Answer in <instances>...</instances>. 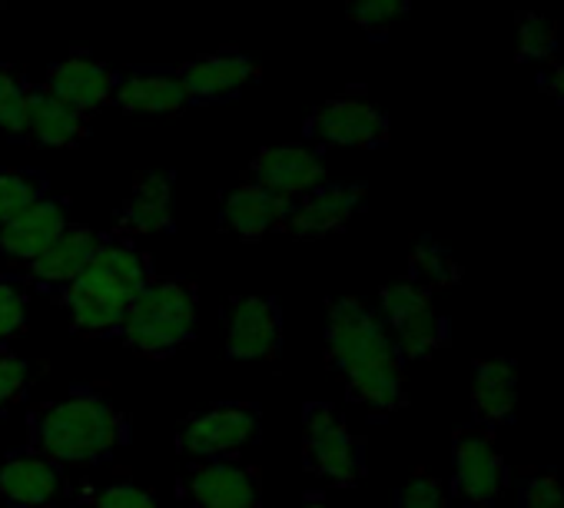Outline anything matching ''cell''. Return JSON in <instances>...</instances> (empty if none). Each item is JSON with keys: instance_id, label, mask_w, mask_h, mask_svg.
I'll return each mask as SVG.
<instances>
[{"instance_id": "d590c367", "label": "cell", "mask_w": 564, "mask_h": 508, "mask_svg": "<svg viewBox=\"0 0 564 508\" xmlns=\"http://www.w3.org/2000/svg\"><path fill=\"white\" fill-rule=\"evenodd\" d=\"M0 4H4V0H0Z\"/></svg>"}, {"instance_id": "836d02e7", "label": "cell", "mask_w": 564, "mask_h": 508, "mask_svg": "<svg viewBox=\"0 0 564 508\" xmlns=\"http://www.w3.org/2000/svg\"><path fill=\"white\" fill-rule=\"evenodd\" d=\"M547 90H551V97H557V100L564 104V64L551 71V80H547Z\"/></svg>"}, {"instance_id": "cb8c5ba5", "label": "cell", "mask_w": 564, "mask_h": 508, "mask_svg": "<svg viewBox=\"0 0 564 508\" xmlns=\"http://www.w3.org/2000/svg\"><path fill=\"white\" fill-rule=\"evenodd\" d=\"M458 267L452 260V252L435 242V239H419L415 249H412V257H409V280L422 290H445V287H455L458 283Z\"/></svg>"}, {"instance_id": "e575fe53", "label": "cell", "mask_w": 564, "mask_h": 508, "mask_svg": "<svg viewBox=\"0 0 564 508\" xmlns=\"http://www.w3.org/2000/svg\"><path fill=\"white\" fill-rule=\"evenodd\" d=\"M303 508H329V505H303Z\"/></svg>"}, {"instance_id": "52a82bcc", "label": "cell", "mask_w": 564, "mask_h": 508, "mask_svg": "<svg viewBox=\"0 0 564 508\" xmlns=\"http://www.w3.org/2000/svg\"><path fill=\"white\" fill-rule=\"evenodd\" d=\"M259 422L262 415L252 402H216L180 425L176 445L186 458L196 462L229 458L256 442Z\"/></svg>"}, {"instance_id": "ba28073f", "label": "cell", "mask_w": 564, "mask_h": 508, "mask_svg": "<svg viewBox=\"0 0 564 508\" xmlns=\"http://www.w3.org/2000/svg\"><path fill=\"white\" fill-rule=\"evenodd\" d=\"M226 356L265 363L282 349V310L272 296H236L226 306Z\"/></svg>"}, {"instance_id": "4dcf8cb0", "label": "cell", "mask_w": 564, "mask_h": 508, "mask_svg": "<svg viewBox=\"0 0 564 508\" xmlns=\"http://www.w3.org/2000/svg\"><path fill=\"white\" fill-rule=\"evenodd\" d=\"M28 323V293L14 280H0V346Z\"/></svg>"}, {"instance_id": "8fae6325", "label": "cell", "mask_w": 564, "mask_h": 508, "mask_svg": "<svg viewBox=\"0 0 564 508\" xmlns=\"http://www.w3.org/2000/svg\"><path fill=\"white\" fill-rule=\"evenodd\" d=\"M249 176L265 193L286 199V203H296L326 183V163L316 150L282 143V147L259 150L252 166H249Z\"/></svg>"}, {"instance_id": "603a6c76", "label": "cell", "mask_w": 564, "mask_h": 508, "mask_svg": "<svg viewBox=\"0 0 564 508\" xmlns=\"http://www.w3.org/2000/svg\"><path fill=\"white\" fill-rule=\"evenodd\" d=\"M518 406V376L508 359H485L475 369L471 382V409L481 422L498 425L511 419Z\"/></svg>"}, {"instance_id": "5b68a950", "label": "cell", "mask_w": 564, "mask_h": 508, "mask_svg": "<svg viewBox=\"0 0 564 508\" xmlns=\"http://www.w3.org/2000/svg\"><path fill=\"white\" fill-rule=\"evenodd\" d=\"M303 462L336 488H349L366 475V445L336 406L310 402L303 409Z\"/></svg>"}, {"instance_id": "1f68e13d", "label": "cell", "mask_w": 564, "mask_h": 508, "mask_svg": "<svg viewBox=\"0 0 564 508\" xmlns=\"http://www.w3.org/2000/svg\"><path fill=\"white\" fill-rule=\"evenodd\" d=\"M395 508H448L445 491L432 475H412L395 491Z\"/></svg>"}, {"instance_id": "4fadbf2b", "label": "cell", "mask_w": 564, "mask_h": 508, "mask_svg": "<svg viewBox=\"0 0 564 508\" xmlns=\"http://www.w3.org/2000/svg\"><path fill=\"white\" fill-rule=\"evenodd\" d=\"M362 206H366L362 183H323L293 203L286 233H293L296 239H323L343 229Z\"/></svg>"}, {"instance_id": "4316f807", "label": "cell", "mask_w": 564, "mask_h": 508, "mask_svg": "<svg viewBox=\"0 0 564 508\" xmlns=\"http://www.w3.org/2000/svg\"><path fill=\"white\" fill-rule=\"evenodd\" d=\"M0 130L28 137V84L11 67H0Z\"/></svg>"}, {"instance_id": "3957f363", "label": "cell", "mask_w": 564, "mask_h": 508, "mask_svg": "<svg viewBox=\"0 0 564 508\" xmlns=\"http://www.w3.org/2000/svg\"><path fill=\"white\" fill-rule=\"evenodd\" d=\"M153 280V267L130 242L104 239L84 273L61 290L70 326L84 336H117L133 300Z\"/></svg>"}, {"instance_id": "9a60e30c", "label": "cell", "mask_w": 564, "mask_h": 508, "mask_svg": "<svg viewBox=\"0 0 564 508\" xmlns=\"http://www.w3.org/2000/svg\"><path fill=\"white\" fill-rule=\"evenodd\" d=\"M57 100H64L67 107H74L77 114L90 117L94 110L107 107L113 100L117 90V77L107 64L74 54L64 57L61 64H54L47 71V84H44Z\"/></svg>"}, {"instance_id": "f546056e", "label": "cell", "mask_w": 564, "mask_h": 508, "mask_svg": "<svg viewBox=\"0 0 564 508\" xmlns=\"http://www.w3.org/2000/svg\"><path fill=\"white\" fill-rule=\"evenodd\" d=\"M28 382H31V363L18 353L0 349V415L24 396Z\"/></svg>"}, {"instance_id": "ac0fdd59", "label": "cell", "mask_w": 564, "mask_h": 508, "mask_svg": "<svg viewBox=\"0 0 564 508\" xmlns=\"http://www.w3.org/2000/svg\"><path fill=\"white\" fill-rule=\"evenodd\" d=\"M290 209H293V203L265 193L262 186H256L249 180V183H239L236 190L226 193V199H223V226L229 233H236L239 239L256 242L272 229H286Z\"/></svg>"}, {"instance_id": "8992f818", "label": "cell", "mask_w": 564, "mask_h": 508, "mask_svg": "<svg viewBox=\"0 0 564 508\" xmlns=\"http://www.w3.org/2000/svg\"><path fill=\"white\" fill-rule=\"evenodd\" d=\"M379 320L386 323L402 363L432 359L448 343V326L438 316L432 293L412 280H399L379 293Z\"/></svg>"}, {"instance_id": "d6a6232c", "label": "cell", "mask_w": 564, "mask_h": 508, "mask_svg": "<svg viewBox=\"0 0 564 508\" xmlns=\"http://www.w3.org/2000/svg\"><path fill=\"white\" fill-rule=\"evenodd\" d=\"M521 508H564V482L551 472L521 485Z\"/></svg>"}, {"instance_id": "ffe728a7", "label": "cell", "mask_w": 564, "mask_h": 508, "mask_svg": "<svg viewBox=\"0 0 564 508\" xmlns=\"http://www.w3.org/2000/svg\"><path fill=\"white\" fill-rule=\"evenodd\" d=\"M123 233H170L173 229V173L147 170L137 176L133 193L120 209Z\"/></svg>"}, {"instance_id": "7402d4cb", "label": "cell", "mask_w": 564, "mask_h": 508, "mask_svg": "<svg viewBox=\"0 0 564 508\" xmlns=\"http://www.w3.org/2000/svg\"><path fill=\"white\" fill-rule=\"evenodd\" d=\"M113 104L127 114H180L189 97L176 74L163 71H137L117 80Z\"/></svg>"}, {"instance_id": "5bb4252c", "label": "cell", "mask_w": 564, "mask_h": 508, "mask_svg": "<svg viewBox=\"0 0 564 508\" xmlns=\"http://www.w3.org/2000/svg\"><path fill=\"white\" fill-rule=\"evenodd\" d=\"M64 491V468L51 458L24 448L0 462V498L14 508H41L57 501Z\"/></svg>"}, {"instance_id": "7c38bea8", "label": "cell", "mask_w": 564, "mask_h": 508, "mask_svg": "<svg viewBox=\"0 0 564 508\" xmlns=\"http://www.w3.org/2000/svg\"><path fill=\"white\" fill-rule=\"evenodd\" d=\"M505 458L498 455L488 432L462 429L452 445V478L455 491L468 505H491L505 488Z\"/></svg>"}, {"instance_id": "7a4b0ae2", "label": "cell", "mask_w": 564, "mask_h": 508, "mask_svg": "<svg viewBox=\"0 0 564 508\" xmlns=\"http://www.w3.org/2000/svg\"><path fill=\"white\" fill-rule=\"evenodd\" d=\"M31 452L54 465H100L130 442L127 415L94 389H74L61 402H47L28 419Z\"/></svg>"}, {"instance_id": "2e32d148", "label": "cell", "mask_w": 564, "mask_h": 508, "mask_svg": "<svg viewBox=\"0 0 564 508\" xmlns=\"http://www.w3.org/2000/svg\"><path fill=\"white\" fill-rule=\"evenodd\" d=\"M67 226V203L44 196L41 203L0 226V257L31 267Z\"/></svg>"}, {"instance_id": "d6986e66", "label": "cell", "mask_w": 564, "mask_h": 508, "mask_svg": "<svg viewBox=\"0 0 564 508\" xmlns=\"http://www.w3.org/2000/svg\"><path fill=\"white\" fill-rule=\"evenodd\" d=\"M104 239L90 229V226H67L41 257L31 263V280L41 287H54V290H67L84 267L94 260V252Z\"/></svg>"}, {"instance_id": "44dd1931", "label": "cell", "mask_w": 564, "mask_h": 508, "mask_svg": "<svg viewBox=\"0 0 564 508\" xmlns=\"http://www.w3.org/2000/svg\"><path fill=\"white\" fill-rule=\"evenodd\" d=\"M28 137L44 147H77L87 137V117L57 100L47 87H28Z\"/></svg>"}, {"instance_id": "484cf974", "label": "cell", "mask_w": 564, "mask_h": 508, "mask_svg": "<svg viewBox=\"0 0 564 508\" xmlns=\"http://www.w3.org/2000/svg\"><path fill=\"white\" fill-rule=\"evenodd\" d=\"M557 54V24L544 14H521L518 18V64L547 61Z\"/></svg>"}, {"instance_id": "d4e9b609", "label": "cell", "mask_w": 564, "mask_h": 508, "mask_svg": "<svg viewBox=\"0 0 564 508\" xmlns=\"http://www.w3.org/2000/svg\"><path fill=\"white\" fill-rule=\"evenodd\" d=\"M47 196V176L37 170H0V226Z\"/></svg>"}, {"instance_id": "83f0119b", "label": "cell", "mask_w": 564, "mask_h": 508, "mask_svg": "<svg viewBox=\"0 0 564 508\" xmlns=\"http://www.w3.org/2000/svg\"><path fill=\"white\" fill-rule=\"evenodd\" d=\"M405 11H409V0H352L349 4V18L369 34L389 31V24L405 18Z\"/></svg>"}, {"instance_id": "277c9868", "label": "cell", "mask_w": 564, "mask_h": 508, "mask_svg": "<svg viewBox=\"0 0 564 508\" xmlns=\"http://www.w3.org/2000/svg\"><path fill=\"white\" fill-rule=\"evenodd\" d=\"M199 323L196 290L183 280H150L133 300L117 339L147 359H166L193 343Z\"/></svg>"}, {"instance_id": "e0dca14e", "label": "cell", "mask_w": 564, "mask_h": 508, "mask_svg": "<svg viewBox=\"0 0 564 508\" xmlns=\"http://www.w3.org/2000/svg\"><path fill=\"white\" fill-rule=\"evenodd\" d=\"M176 77H180L189 104L193 100H229V97L242 94L259 77V67H256V61H249L242 54L223 51V54H206V57L183 64L176 71Z\"/></svg>"}, {"instance_id": "6da1fadb", "label": "cell", "mask_w": 564, "mask_h": 508, "mask_svg": "<svg viewBox=\"0 0 564 508\" xmlns=\"http://www.w3.org/2000/svg\"><path fill=\"white\" fill-rule=\"evenodd\" d=\"M326 359L359 406L372 412L405 406V363L379 313L362 300L339 296L329 303Z\"/></svg>"}, {"instance_id": "30bf717a", "label": "cell", "mask_w": 564, "mask_h": 508, "mask_svg": "<svg viewBox=\"0 0 564 508\" xmlns=\"http://www.w3.org/2000/svg\"><path fill=\"white\" fill-rule=\"evenodd\" d=\"M183 491L193 508H262L259 475L232 458L189 465L183 475Z\"/></svg>"}, {"instance_id": "f1b7e54d", "label": "cell", "mask_w": 564, "mask_h": 508, "mask_svg": "<svg viewBox=\"0 0 564 508\" xmlns=\"http://www.w3.org/2000/svg\"><path fill=\"white\" fill-rule=\"evenodd\" d=\"M90 508H163L153 491H147L137 482H110L100 491H94Z\"/></svg>"}, {"instance_id": "9c48e42d", "label": "cell", "mask_w": 564, "mask_h": 508, "mask_svg": "<svg viewBox=\"0 0 564 508\" xmlns=\"http://www.w3.org/2000/svg\"><path fill=\"white\" fill-rule=\"evenodd\" d=\"M306 133L329 147L372 150L389 140V117L366 97L346 94L313 110Z\"/></svg>"}]
</instances>
